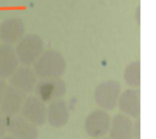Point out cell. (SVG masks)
I'll return each instance as SVG.
<instances>
[{"instance_id": "cell-1", "label": "cell", "mask_w": 156, "mask_h": 139, "mask_svg": "<svg viewBox=\"0 0 156 139\" xmlns=\"http://www.w3.org/2000/svg\"><path fill=\"white\" fill-rule=\"evenodd\" d=\"M66 67L64 56L53 48L44 50L33 65L36 76L40 80L60 78L64 75Z\"/></svg>"}, {"instance_id": "cell-2", "label": "cell", "mask_w": 156, "mask_h": 139, "mask_svg": "<svg viewBox=\"0 0 156 139\" xmlns=\"http://www.w3.org/2000/svg\"><path fill=\"white\" fill-rule=\"evenodd\" d=\"M45 50V44L41 36L36 34L25 35L15 48L16 54L22 66H32Z\"/></svg>"}, {"instance_id": "cell-3", "label": "cell", "mask_w": 156, "mask_h": 139, "mask_svg": "<svg viewBox=\"0 0 156 139\" xmlns=\"http://www.w3.org/2000/svg\"><path fill=\"white\" fill-rule=\"evenodd\" d=\"M122 93L121 84L114 79H109L99 84L94 92V99L99 107L105 111H112L117 107Z\"/></svg>"}, {"instance_id": "cell-4", "label": "cell", "mask_w": 156, "mask_h": 139, "mask_svg": "<svg viewBox=\"0 0 156 139\" xmlns=\"http://www.w3.org/2000/svg\"><path fill=\"white\" fill-rule=\"evenodd\" d=\"M19 113L21 117L36 127H41L47 121V107L45 103L37 97L25 98Z\"/></svg>"}, {"instance_id": "cell-5", "label": "cell", "mask_w": 156, "mask_h": 139, "mask_svg": "<svg viewBox=\"0 0 156 139\" xmlns=\"http://www.w3.org/2000/svg\"><path fill=\"white\" fill-rule=\"evenodd\" d=\"M8 79L11 86L26 96L34 92L38 81L34 69L31 66H18Z\"/></svg>"}, {"instance_id": "cell-6", "label": "cell", "mask_w": 156, "mask_h": 139, "mask_svg": "<svg viewBox=\"0 0 156 139\" xmlns=\"http://www.w3.org/2000/svg\"><path fill=\"white\" fill-rule=\"evenodd\" d=\"M111 117L103 109L94 110L86 117L85 130L89 137L99 138L104 137L110 130Z\"/></svg>"}, {"instance_id": "cell-7", "label": "cell", "mask_w": 156, "mask_h": 139, "mask_svg": "<svg viewBox=\"0 0 156 139\" xmlns=\"http://www.w3.org/2000/svg\"><path fill=\"white\" fill-rule=\"evenodd\" d=\"M66 84L60 78L37 81L35 88L36 95L43 102H51L61 99L66 93Z\"/></svg>"}, {"instance_id": "cell-8", "label": "cell", "mask_w": 156, "mask_h": 139, "mask_svg": "<svg viewBox=\"0 0 156 139\" xmlns=\"http://www.w3.org/2000/svg\"><path fill=\"white\" fill-rule=\"evenodd\" d=\"M6 131L16 139H37L38 129L21 116L7 117Z\"/></svg>"}, {"instance_id": "cell-9", "label": "cell", "mask_w": 156, "mask_h": 139, "mask_svg": "<svg viewBox=\"0 0 156 139\" xmlns=\"http://www.w3.org/2000/svg\"><path fill=\"white\" fill-rule=\"evenodd\" d=\"M25 24L22 19L12 17L5 20L0 25V41L3 44H16L25 36Z\"/></svg>"}, {"instance_id": "cell-10", "label": "cell", "mask_w": 156, "mask_h": 139, "mask_svg": "<svg viewBox=\"0 0 156 139\" xmlns=\"http://www.w3.org/2000/svg\"><path fill=\"white\" fill-rule=\"evenodd\" d=\"M117 106L120 111L133 118H139L141 112L140 92L137 88H129L121 93Z\"/></svg>"}, {"instance_id": "cell-11", "label": "cell", "mask_w": 156, "mask_h": 139, "mask_svg": "<svg viewBox=\"0 0 156 139\" xmlns=\"http://www.w3.org/2000/svg\"><path fill=\"white\" fill-rule=\"evenodd\" d=\"M25 97L26 95L15 87L11 86L10 85L6 86L0 102V110L6 117L17 115L20 112Z\"/></svg>"}, {"instance_id": "cell-12", "label": "cell", "mask_w": 156, "mask_h": 139, "mask_svg": "<svg viewBox=\"0 0 156 139\" xmlns=\"http://www.w3.org/2000/svg\"><path fill=\"white\" fill-rule=\"evenodd\" d=\"M47 120L56 128L67 125L69 120V109L67 103L62 99L51 101L47 109Z\"/></svg>"}, {"instance_id": "cell-13", "label": "cell", "mask_w": 156, "mask_h": 139, "mask_svg": "<svg viewBox=\"0 0 156 139\" xmlns=\"http://www.w3.org/2000/svg\"><path fill=\"white\" fill-rule=\"evenodd\" d=\"M111 139H133V121L128 116L118 113L111 120Z\"/></svg>"}, {"instance_id": "cell-14", "label": "cell", "mask_w": 156, "mask_h": 139, "mask_svg": "<svg viewBox=\"0 0 156 139\" xmlns=\"http://www.w3.org/2000/svg\"><path fill=\"white\" fill-rule=\"evenodd\" d=\"M19 60L12 45H0V78L8 79L19 66Z\"/></svg>"}, {"instance_id": "cell-15", "label": "cell", "mask_w": 156, "mask_h": 139, "mask_svg": "<svg viewBox=\"0 0 156 139\" xmlns=\"http://www.w3.org/2000/svg\"><path fill=\"white\" fill-rule=\"evenodd\" d=\"M124 81L127 86L133 88H137L141 85V63L133 61L130 63L124 70Z\"/></svg>"}, {"instance_id": "cell-16", "label": "cell", "mask_w": 156, "mask_h": 139, "mask_svg": "<svg viewBox=\"0 0 156 139\" xmlns=\"http://www.w3.org/2000/svg\"><path fill=\"white\" fill-rule=\"evenodd\" d=\"M6 132V116L0 110V138L5 135Z\"/></svg>"}, {"instance_id": "cell-17", "label": "cell", "mask_w": 156, "mask_h": 139, "mask_svg": "<svg viewBox=\"0 0 156 139\" xmlns=\"http://www.w3.org/2000/svg\"><path fill=\"white\" fill-rule=\"evenodd\" d=\"M133 138L140 139V119L137 118V121L133 123Z\"/></svg>"}, {"instance_id": "cell-18", "label": "cell", "mask_w": 156, "mask_h": 139, "mask_svg": "<svg viewBox=\"0 0 156 139\" xmlns=\"http://www.w3.org/2000/svg\"><path fill=\"white\" fill-rule=\"evenodd\" d=\"M6 82L5 79H2L0 78V102H1V99H2V97H3V94H4V91L6 87Z\"/></svg>"}, {"instance_id": "cell-19", "label": "cell", "mask_w": 156, "mask_h": 139, "mask_svg": "<svg viewBox=\"0 0 156 139\" xmlns=\"http://www.w3.org/2000/svg\"><path fill=\"white\" fill-rule=\"evenodd\" d=\"M0 139H16V137H12V136H4L3 137H1Z\"/></svg>"}, {"instance_id": "cell-20", "label": "cell", "mask_w": 156, "mask_h": 139, "mask_svg": "<svg viewBox=\"0 0 156 139\" xmlns=\"http://www.w3.org/2000/svg\"><path fill=\"white\" fill-rule=\"evenodd\" d=\"M95 139H111V138H108V137H99V138H95Z\"/></svg>"}]
</instances>
